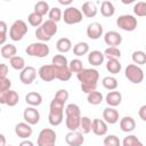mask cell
I'll use <instances>...</instances> for the list:
<instances>
[{
    "label": "cell",
    "mask_w": 146,
    "mask_h": 146,
    "mask_svg": "<svg viewBox=\"0 0 146 146\" xmlns=\"http://www.w3.org/2000/svg\"><path fill=\"white\" fill-rule=\"evenodd\" d=\"M65 115H81V110L76 104H68L65 107Z\"/></svg>",
    "instance_id": "f6af8a7d"
},
{
    "label": "cell",
    "mask_w": 146,
    "mask_h": 146,
    "mask_svg": "<svg viewBox=\"0 0 146 146\" xmlns=\"http://www.w3.org/2000/svg\"><path fill=\"white\" fill-rule=\"evenodd\" d=\"M78 80L81 82V90L84 94L96 91L97 82L99 79V72L96 68H83L76 74Z\"/></svg>",
    "instance_id": "6da1fadb"
},
{
    "label": "cell",
    "mask_w": 146,
    "mask_h": 146,
    "mask_svg": "<svg viewBox=\"0 0 146 146\" xmlns=\"http://www.w3.org/2000/svg\"><path fill=\"white\" fill-rule=\"evenodd\" d=\"M38 74L40 76V79L44 82H50L52 80L56 79L57 75V71H56V66L52 64H48V65H42L39 71Z\"/></svg>",
    "instance_id": "9c48e42d"
},
{
    "label": "cell",
    "mask_w": 146,
    "mask_h": 146,
    "mask_svg": "<svg viewBox=\"0 0 146 146\" xmlns=\"http://www.w3.org/2000/svg\"><path fill=\"white\" fill-rule=\"evenodd\" d=\"M124 75L130 82L136 83V84L143 82L144 76H145L144 71L136 64H129L124 70Z\"/></svg>",
    "instance_id": "5b68a950"
},
{
    "label": "cell",
    "mask_w": 146,
    "mask_h": 146,
    "mask_svg": "<svg viewBox=\"0 0 146 146\" xmlns=\"http://www.w3.org/2000/svg\"><path fill=\"white\" fill-rule=\"evenodd\" d=\"M120 128L123 132H131L136 128V122L131 116H124L120 120Z\"/></svg>",
    "instance_id": "d4e9b609"
},
{
    "label": "cell",
    "mask_w": 146,
    "mask_h": 146,
    "mask_svg": "<svg viewBox=\"0 0 146 146\" xmlns=\"http://www.w3.org/2000/svg\"><path fill=\"white\" fill-rule=\"evenodd\" d=\"M81 117H82L81 115H66V119H65L66 128L70 131H76L80 128Z\"/></svg>",
    "instance_id": "7402d4cb"
},
{
    "label": "cell",
    "mask_w": 146,
    "mask_h": 146,
    "mask_svg": "<svg viewBox=\"0 0 146 146\" xmlns=\"http://www.w3.org/2000/svg\"><path fill=\"white\" fill-rule=\"evenodd\" d=\"M138 115L143 121H146V105H143L139 111H138Z\"/></svg>",
    "instance_id": "816d5d0a"
},
{
    "label": "cell",
    "mask_w": 146,
    "mask_h": 146,
    "mask_svg": "<svg viewBox=\"0 0 146 146\" xmlns=\"http://www.w3.org/2000/svg\"><path fill=\"white\" fill-rule=\"evenodd\" d=\"M0 44L3 46L5 44V41H6V38H7V24L5 21H1L0 22Z\"/></svg>",
    "instance_id": "c3c4849f"
},
{
    "label": "cell",
    "mask_w": 146,
    "mask_h": 146,
    "mask_svg": "<svg viewBox=\"0 0 146 146\" xmlns=\"http://www.w3.org/2000/svg\"><path fill=\"white\" fill-rule=\"evenodd\" d=\"M87 36L91 40H97L103 35V25L98 22H94L87 27Z\"/></svg>",
    "instance_id": "2e32d148"
},
{
    "label": "cell",
    "mask_w": 146,
    "mask_h": 146,
    "mask_svg": "<svg viewBox=\"0 0 146 146\" xmlns=\"http://www.w3.org/2000/svg\"><path fill=\"white\" fill-rule=\"evenodd\" d=\"M116 25L123 31L132 32L137 27V18L132 15H121L116 19Z\"/></svg>",
    "instance_id": "ba28073f"
},
{
    "label": "cell",
    "mask_w": 146,
    "mask_h": 146,
    "mask_svg": "<svg viewBox=\"0 0 146 146\" xmlns=\"http://www.w3.org/2000/svg\"><path fill=\"white\" fill-rule=\"evenodd\" d=\"M54 98H55L56 100H58V102L65 104L66 100L68 99V91H67L66 89H59V90L56 92V95H55Z\"/></svg>",
    "instance_id": "bcb514c9"
},
{
    "label": "cell",
    "mask_w": 146,
    "mask_h": 146,
    "mask_svg": "<svg viewBox=\"0 0 146 146\" xmlns=\"http://www.w3.org/2000/svg\"><path fill=\"white\" fill-rule=\"evenodd\" d=\"M63 117H64V108L63 107L50 106L49 115H48V121H49V123L51 125H54V127L59 125L63 122Z\"/></svg>",
    "instance_id": "8fae6325"
},
{
    "label": "cell",
    "mask_w": 146,
    "mask_h": 146,
    "mask_svg": "<svg viewBox=\"0 0 146 146\" xmlns=\"http://www.w3.org/2000/svg\"><path fill=\"white\" fill-rule=\"evenodd\" d=\"M27 25L24 21L22 19H17L15 21L10 29H9V38L13 40V41H21L24 35L27 33Z\"/></svg>",
    "instance_id": "3957f363"
},
{
    "label": "cell",
    "mask_w": 146,
    "mask_h": 146,
    "mask_svg": "<svg viewBox=\"0 0 146 146\" xmlns=\"http://www.w3.org/2000/svg\"><path fill=\"white\" fill-rule=\"evenodd\" d=\"M9 64H10V66H11L14 70H16V71H23V70L26 67L25 60H24V58H23L22 56H15V57H13V58L9 60Z\"/></svg>",
    "instance_id": "1f68e13d"
},
{
    "label": "cell",
    "mask_w": 146,
    "mask_h": 146,
    "mask_svg": "<svg viewBox=\"0 0 146 146\" xmlns=\"http://www.w3.org/2000/svg\"><path fill=\"white\" fill-rule=\"evenodd\" d=\"M89 51V44L84 41H81V42H78L74 47H73V54L78 57H81L86 54H88Z\"/></svg>",
    "instance_id": "f546056e"
},
{
    "label": "cell",
    "mask_w": 146,
    "mask_h": 146,
    "mask_svg": "<svg viewBox=\"0 0 146 146\" xmlns=\"http://www.w3.org/2000/svg\"><path fill=\"white\" fill-rule=\"evenodd\" d=\"M122 2H123V3H131V2H133V0H129V1H124V0H123Z\"/></svg>",
    "instance_id": "9f6ffc18"
},
{
    "label": "cell",
    "mask_w": 146,
    "mask_h": 146,
    "mask_svg": "<svg viewBox=\"0 0 146 146\" xmlns=\"http://www.w3.org/2000/svg\"><path fill=\"white\" fill-rule=\"evenodd\" d=\"M133 13H135V15H137L139 17L146 16V2L139 1V2L135 3V6H133Z\"/></svg>",
    "instance_id": "ee69618b"
},
{
    "label": "cell",
    "mask_w": 146,
    "mask_h": 146,
    "mask_svg": "<svg viewBox=\"0 0 146 146\" xmlns=\"http://www.w3.org/2000/svg\"><path fill=\"white\" fill-rule=\"evenodd\" d=\"M104 54L99 50H92L89 52L88 55V63L91 65V66H99L103 64L104 62Z\"/></svg>",
    "instance_id": "44dd1931"
},
{
    "label": "cell",
    "mask_w": 146,
    "mask_h": 146,
    "mask_svg": "<svg viewBox=\"0 0 146 146\" xmlns=\"http://www.w3.org/2000/svg\"><path fill=\"white\" fill-rule=\"evenodd\" d=\"M56 49L59 52H68L72 49V42L68 38H60L56 42Z\"/></svg>",
    "instance_id": "83f0119b"
},
{
    "label": "cell",
    "mask_w": 146,
    "mask_h": 146,
    "mask_svg": "<svg viewBox=\"0 0 146 146\" xmlns=\"http://www.w3.org/2000/svg\"><path fill=\"white\" fill-rule=\"evenodd\" d=\"M49 10H50L49 5H48V2H46V1H38V2L34 5V11H35L36 14L41 15L42 17H43L44 15L49 14Z\"/></svg>",
    "instance_id": "8d00e7d4"
},
{
    "label": "cell",
    "mask_w": 146,
    "mask_h": 146,
    "mask_svg": "<svg viewBox=\"0 0 146 146\" xmlns=\"http://www.w3.org/2000/svg\"><path fill=\"white\" fill-rule=\"evenodd\" d=\"M36 78V70L33 66H26L19 73V80L24 84H31Z\"/></svg>",
    "instance_id": "4fadbf2b"
},
{
    "label": "cell",
    "mask_w": 146,
    "mask_h": 146,
    "mask_svg": "<svg viewBox=\"0 0 146 146\" xmlns=\"http://www.w3.org/2000/svg\"><path fill=\"white\" fill-rule=\"evenodd\" d=\"M104 42L110 47H117L122 43V35L116 31H108L104 34Z\"/></svg>",
    "instance_id": "5bb4252c"
},
{
    "label": "cell",
    "mask_w": 146,
    "mask_h": 146,
    "mask_svg": "<svg viewBox=\"0 0 146 146\" xmlns=\"http://www.w3.org/2000/svg\"><path fill=\"white\" fill-rule=\"evenodd\" d=\"M104 56L107 59H117L121 57V50L117 47H108L104 51Z\"/></svg>",
    "instance_id": "f35d334b"
},
{
    "label": "cell",
    "mask_w": 146,
    "mask_h": 146,
    "mask_svg": "<svg viewBox=\"0 0 146 146\" xmlns=\"http://www.w3.org/2000/svg\"><path fill=\"white\" fill-rule=\"evenodd\" d=\"M87 100L91 105H99L103 102V94L99 92V91H97V90L96 91H92V92L88 94Z\"/></svg>",
    "instance_id": "74e56055"
},
{
    "label": "cell",
    "mask_w": 146,
    "mask_h": 146,
    "mask_svg": "<svg viewBox=\"0 0 146 146\" xmlns=\"http://www.w3.org/2000/svg\"><path fill=\"white\" fill-rule=\"evenodd\" d=\"M58 2L63 6H68L70 7V5L72 3V0H58Z\"/></svg>",
    "instance_id": "db71d44e"
},
{
    "label": "cell",
    "mask_w": 146,
    "mask_h": 146,
    "mask_svg": "<svg viewBox=\"0 0 146 146\" xmlns=\"http://www.w3.org/2000/svg\"><path fill=\"white\" fill-rule=\"evenodd\" d=\"M38 146H56V132L50 128H44L39 132Z\"/></svg>",
    "instance_id": "52a82bcc"
},
{
    "label": "cell",
    "mask_w": 146,
    "mask_h": 146,
    "mask_svg": "<svg viewBox=\"0 0 146 146\" xmlns=\"http://www.w3.org/2000/svg\"><path fill=\"white\" fill-rule=\"evenodd\" d=\"M138 141H139V139L137 138V136L128 135L127 137H124V139L122 141V146H135Z\"/></svg>",
    "instance_id": "7dc6e473"
},
{
    "label": "cell",
    "mask_w": 146,
    "mask_h": 146,
    "mask_svg": "<svg viewBox=\"0 0 146 146\" xmlns=\"http://www.w3.org/2000/svg\"><path fill=\"white\" fill-rule=\"evenodd\" d=\"M23 119L25 120L26 123L34 125V124H38L40 121V113L35 107L29 106L23 112Z\"/></svg>",
    "instance_id": "7c38bea8"
},
{
    "label": "cell",
    "mask_w": 146,
    "mask_h": 146,
    "mask_svg": "<svg viewBox=\"0 0 146 146\" xmlns=\"http://www.w3.org/2000/svg\"><path fill=\"white\" fill-rule=\"evenodd\" d=\"M7 146H13V145H7Z\"/></svg>",
    "instance_id": "680465c9"
},
{
    "label": "cell",
    "mask_w": 146,
    "mask_h": 146,
    "mask_svg": "<svg viewBox=\"0 0 146 146\" xmlns=\"http://www.w3.org/2000/svg\"><path fill=\"white\" fill-rule=\"evenodd\" d=\"M135 146H144V145H143V144H141L140 141H138V143H137V144H136Z\"/></svg>",
    "instance_id": "6f0895ef"
},
{
    "label": "cell",
    "mask_w": 146,
    "mask_h": 146,
    "mask_svg": "<svg viewBox=\"0 0 146 146\" xmlns=\"http://www.w3.org/2000/svg\"><path fill=\"white\" fill-rule=\"evenodd\" d=\"M82 18H83V14L80 9H78L76 7H67L65 10H64V14H63V19L66 24L68 25H74V24H78L80 22H82Z\"/></svg>",
    "instance_id": "8992f818"
},
{
    "label": "cell",
    "mask_w": 146,
    "mask_h": 146,
    "mask_svg": "<svg viewBox=\"0 0 146 146\" xmlns=\"http://www.w3.org/2000/svg\"><path fill=\"white\" fill-rule=\"evenodd\" d=\"M0 139H1V144H0V146H7L6 145V137H5V135H0Z\"/></svg>",
    "instance_id": "11a10c76"
},
{
    "label": "cell",
    "mask_w": 146,
    "mask_h": 146,
    "mask_svg": "<svg viewBox=\"0 0 146 146\" xmlns=\"http://www.w3.org/2000/svg\"><path fill=\"white\" fill-rule=\"evenodd\" d=\"M19 102V96L15 90H7V91H0V103L6 104L10 107L17 105Z\"/></svg>",
    "instance_id": "30bf717a"
},
{
    "label": "cell",
    "mask_w": 146,
    "mask_h": 146,
    "mask_svg": "<svg viewBox=\"0 0 146 146\" xmlns=\"http://www.w3.org/2000/svg\"><path fill=\"white\" fill-rule=\"evenodd\" d=\"M122 68V65L121 63L119 62V59H107V63H106V70L112 73V74H117L120 73Z\"/></svg>",
    "instance_id": "4dcf8cb0"
},
{
    "label": "cell",
    "mask_w": 146,
    "mask_h": 146,
    "mask_svg": "<svg viewBox=\"0 0 146 146\" xmlns=\"http://www.w3.org/2000/svg\"><path fill=\"white\" fill-rule=\"evenodd\" d=\"M48 16H49V19H50V21L57 23V22H59V21L63 18V13H62L60 8H58V7H52V8H50Z\"/></svg>",
    "instance_id": "60d3db41"
},
{
    "label": "cell",
    "mask_w": 146,
    "mask_h": 146,
    "mask_svg": "<svg viewBox=\"0 0 146 146\" xmlns=\"http://www.w3.org/2000/svg\"><path fill=\"white\" fill-rule=\"evenodd\" d=\"M96 136H104L107 132V123L104 120L95 119L92 120V130Z\"/></svg>",
    "instance_id": "ffe728a7"
},
{
    "label": "cell",
    "mask_w": 146,
    "mask_h": 146,
    "mask_svg": "<svg viewBox=\"0 0 146 146\" xmlns=\"http://www.w3.org/2000/svg\"><path fill=\"white\" fill-rule=\"evenodd\" d=\"M56 71H57V75L56 79L60 80V81H68L72 76V72L70 71L68 67H57L56 66Z\"/></svg>",
    "instance_id": "836d02e7"
},
{
    "label": "cell",
    "mask_w": 146,
    "mask_h": 146,
    "mask_svg": "<svg viewBox=\"0 0 146 146\" xmlns=\"http://www.w3.org/2000/svg\"><path fill=\"white\" fill-rule=\"evenodd\" d=\"M8 73V66L6 64H0V79H5Z\"/></svg>",
    "instance_id": "f907efd6"
},
{
    "label": "cell",
    "mask_w": 146,
    "mask_h": 146,
    "mask_svg": "<svg viewBox=\"0 0 146 146\" xmlns=\"http://www.w3.org/2000/svg\"><path fill=\"white\" fill-rule=\"evenodd\" d=\"M27 22L30 23L31 26H34V27L38 29L39 26L42 25V23H43V18H42L41 15L36 14L35 11H33V13H31V14L27 16Z\"/></svg>",
    "instance_id": "e575fe53"
},
{
    "label": "cell",
    "mask_w": 146,
    "mask_h": 146,
    "mask_svg": "<svg viewBox=\"0 0 146 146\" xmlns=\"http://www.w3.org/2000/svg\"><path fill=\"white\" fill-rule=\"evenodd\" d=\"M18 146H34V144H33L31 140H27V139H25V140L21 141Z\"/></svg>",
    "instance_id": "f5cc1de1"
},
{
    "label": "cell",
    "mask_w": 146,
    "mask_h": 146,
    "mask_svg": "<svg viewBox=\"0 0 146 146\" xmlns=\"http://www.w3.org/2000/svg\"><path fill=\"white\" fill-rule=\"evenodd\" d=\"M65 141L68 146H81L84 143V137L81 132L70 131L65 136Z\"/></svg>",
    "instance_id": "e0dca14e"
},
{
    "label": "cell",
    "mask_w": 146,
    "mask_h": 146,
    "mask_svg": "<svg viewBox=\"0 0 146 146\" xmlns=\"http://www.w3.org/2000/svg\"><path fill=\"white\" fill-rule=\"evenodd\" d=\"M26 54L31 57H39V58H44L49 55L50 49L44 42H33L29 44L25 49Z\"/></svg>",
    "instance_id": "277c9868"
},
{
    "label": "cell",
    "mask_w": 146,
    "mask_h": 146,
    "mask_svg": "<svg viewBox=\"0 0 146 146\" xmlns=\"http://www.w3.org/2000/svg\"><path fill=\"white\" fill-rule=\"evenodd\" d=\"M132 62L136 64V65H144L146 64V52L143 51V50H136L132 52Z\"/></svg>",
    "instance_id": "d590c367"
},
{
    "label": "cell",
    "mask_w": 146,
    "mask_h": 146,
    "mask_svg": "<svg viewBox=\"0 0 146 146\" xmlns=\"http://www.w3.org/2000/svg\"><path fill=\"white\" fill-rule=\"evenodd\" d=\"M25 102L30 106L36 107V106L41 105V103H42V96L39 92H36V91H31V92H29L25 96Z\"/></svg>",
    "instance_id": "484cf974"
},
{
    "label": "cell",
    "mask_w": 146,
    "mask_h": 146,
    "mask_svg": "<svg viewBox=\"0 0 146 146\" xmlns=\"http://www.w3.org/2000/svg\"><path fill=\"white\" fill-rule=\"evenodd\" d=\"M80 132L82 135H87L92 130V121L88 116H82L80 122Z\"/></svg>",
    "instance_id": "f1b7e54d"
},
{
    "label": "cell",
    "mask_w": 146,
    "mask_h": 146,
    "mask_svg": "<svg viewBox=\"0 0 146 146\" xmlns=\"http://www.w3.org/2000/svg\"><path fill=\"white\" fill-rule=\"evenodd\" d=\"M33 132V129L31 127V124L26 123V122H19L15 125V133L17 137L22 138V139H27L29 137H31Z\"/></svg>",
    "instance_id": "9a60e30c"
},
{
    "label": "cell",
    "mask_w": 146,
    "mask_h": 146,
    "mask_svg": "<svg viewBox=\"0 0 146 146\" xmlns=\"http://www.w3.org/2000/svg\"><path fill=\"white\" fill-rule=\"evenodd\" d=\"M57 33V23L47 19L35 30V36L40 42H47L51 40V38Z\"/></svg>",
    "instance_id": "7a4b0ae2"
},
{
    "label": "cell",
    "mask_w": 146,
    "mask_h": 146,
    "mask_svg": "<svg viewBox=\"0 0 146 146\" xmlns=\"http://www.w3.org/2000/svg\"><path fill=\"white\" fill-rule=\"evenodd\" d=\"M105 100H106V103H107V105L110 107H115V106H119L121 104V102H122V95H121L120 91L113 90V91H110L106 95Z\"/></svg>",
    "instance_id": "d6986e66"
},
{
    "label": "cell",
    "mask_w": 146,
    "mask_h": 146,
    "mask_svg": "<svg viewBox=\"0 0 146 146\" xmlns=\"http://www.w3.org/2000/svg\"><path fill=\"white\" fill-rule=\"evenodd\" d=\"M10 87H11V81H10L8 78L0 79V91L10 90Z\"/></svg>",
    "instance_id": "681fc988"
},
{
    "label": "cell",
    "mask_w": 146,
    "mask_h": 146,
    "mask_svg": "<svg viewBox=\"0 0 146 146\" xmlns=\"http://www.w3.org/2000/svg\"><path fill=\"white\" fill-rule=\"evenodd\" d=\"M1 57L5 58V59H11L13 57L16 56V52H17V48L13 44V43H6L1 47Z\"/></svg>",
    "instance_id": "cb8c5ba5"
},
{
    "label": "cell",
    "mask_w": 146,
    "mask_h": 146,
    "mask_svg": "<svg viewBox=\"0 0 146 146\" xmlns=\"http://www.w3.org/2000/svg\"><path fill=\"white\" fill-rule=\"evenodd\" d=\"M68 68H70V71L72 72V73H79V72H81L82 70H83V63H82V60H80V59H78V58H75V59H72L70 63H68Z\"/></svg>",
    "instance_id": "b9f144b4"
},
{
    "label": "cell",
    "mask_w": 146,
    "mask_h": 146,
    "mask_svg": "<svg viewBox=\"0 0 146 146\" xmlns=\"http://www.w3.org/2000/svg\"><path fill=\"white\" fill-rule=\"evenodd\" d=\"M102 84H103V87L105 88V89H107V90H111V91H113V90H115L116 88H117V80H116V78H114V76H105L103 80H102Z\"/></svg>",
    "instance_id": "d6a6232c"
},
{
    "label": "cell",
    "mask_w": 146,
    "mask_h": 146,
    "mask_svg": "<svg viewBox=\"0 0 146 146\" xmlns=\"http://www.w3.org/2000/svg\"><path fill=\"white\" fill-rule=\"evenodd\" d=\"M100 13L104 17H112L115 13V8H114V5L111 2V1H103L102 5H100Z\"/></svg>",
    "instance_id": "4316f807"
},
{
    "label": "cell",
    "mask_w": 146,
    "mask_h": 146,
    "mask_svg": "<svg viewBox=\"0 0 146 146\" xmlns=\"http://www.w3.org/2000/svg\"><path fill=\"white\" fill-rule=\"evenodd\" d=\"M104 146H121V141L117 136L108 135L104 138Z\"/></svg>",
    "instance_id": "7bdbcfd3"
},
{
    "label": "cell",
    "mask_w": 146,
    "mask_h": 146,
    "mask_svg": "<svg viewBox=\"0 0 146 146\" xmlns=\"http://www.w3.org/2000/svg\"><path fill=\"white\" fill-rule=\"evenodd\" d=\"M81 11H82V14L86 17L91 18V17H95L97 15L98 9H97V6H96L95 2H92V1H86L82 5V10Z\"/></svg>",
    "instance_id": "603a6c76"
},
{
    "label": "cell",
    "mask_w": 146,
    "mask_h": 146,
    "mask_svg": "<svg viewBox=\"0 0 146 146\" xmlns=\"http://www.w3.org/2000/svg\"><path fill=\"white\" fill-rule=\"evenodd\" d=\"M51 64L57 67H68L67 58L64 55H55L51 59Z\"/></svg>",
    "instance_id": "ab89813d"
},
{
    "label": "cell",
    "mask_w": 146,
    "mask_h": 146,
    "mask_svg": "<svg viewBox=\"0 0 146 146\" xmlns=\"http://www.w3.org/2000/svg\"><path fill=\"white\" fill-rule=\"evenodd\" d=\"M103 119L108 124H115L119 121V112L114 107H106L103 111Z\"/></svg>",
    "instance_id": "ac0fdd59"
}]
</instances>
